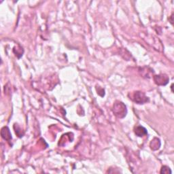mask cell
<instances>
[{
	"instance_id": "cell-2",
	"label": "cell",
	"mask_w": 174,
	"mask_h": 174,
	"mask_svg": "<svg viewBox=\"0 0 174 174\" xmlns=\"http://www.w3.org/2000/svg\"><path fill=\"white\" fill-rule=\"evenodd\" d=\"M130 99L138 104H144L149 101L148 97L146 96L145 93L141 91H135L133 93L130 95Z\"/></svg>"
},
{
	"instance_id": "cell-7",
	"label": "cell",
	"mask_w": 174,
	"mask_h": 174,
	"mask_svg": "<svg viewBox=\"0 0 174 174\" xmlns=\"http://www.w3.org/2000/svg\"><path fill=\"white\" fill-rule=\"evenodd\" d=\"M161 173H163V174L172 173V171H171V169H170L169 167L163 166L162 167V169H161Z\"/></svg>"
},
{
	"instance_id": "cell-1",
	"label": "cell",
	"mask_w": 174,
	"mask_h": 174,
	"mask_svg": "<svg viewBox=\"0 0 174 174\" xmlns=\"http://www.w3.org/2000/svg\"><path fill=\"white\" fill-rule=\"evenodd\" d=\"M113 112L116 116L119 119H123L126 116L127 113V110L126 105L123 102L117 101L114 103L113 105Z\"/></svg>"
},
{
	"instance_id": "cell-5",
	"label": "cell",
	"mask_w": 174,
	"mask_h": 174,
	"mask_svg": "<svg viewBox=\"0 0 174 174\" xmlns=\"http://www.w3.org/2000/svg\"><path fill=\"white\" fill-rule=\"evenodd\" d=\"M135 133L138 137H142L144 135H147L148 132L147 130L144 127H143L142 126H138L135 129Z\"/></svg>"
},
{
	"instance_id": "cell-3",
	"label": "cell",
	"mask_w": 174,
	"mask_h": 174,
	"mask_svg": "<svg viewBox=\"0 0 174 174\" xmlns=\"http://www.w3.org/2000/svg\"><path fill=\"white\" fill-rule=\"evenodd\" d=\"M154 81L156 85L158 86H165L169 82V78L166 74H159L154 76Z\"/></svg>"
},
{
	"instance_id": "cell-6",
	"label": "cell",
	"mask_w": 174,
	"mask_h": 174,
	"mask_svg": "<svg viewBox=\"0 0 174 174\" xmlns=\"http://www.w3.org/2000/svg\"><path fill=\"white\" fill-rule=\"evenodd\" d=\"M150 148L152 150H157L158 149H159L161 146V142L160 139L158 138H154L150 142Z\"/></svg>"
},
{
	"instance_id": "cell-4",
	"label": "cell",
	"mask_w": 174,
	"mask_h": 174,
	"mask_svg": "<svg viewBox=\"0 0 174 174\" xmlns=\"http://www.w3.org/2000/svg\"><path fill=\"white\" fill-rule=\"evenodd\" d=\"M1 135L3 139H4L5 140L10 141L12 139V135L10 131V129L8 127H3L1 130Z\"/></svg>"
}]
</instances>
